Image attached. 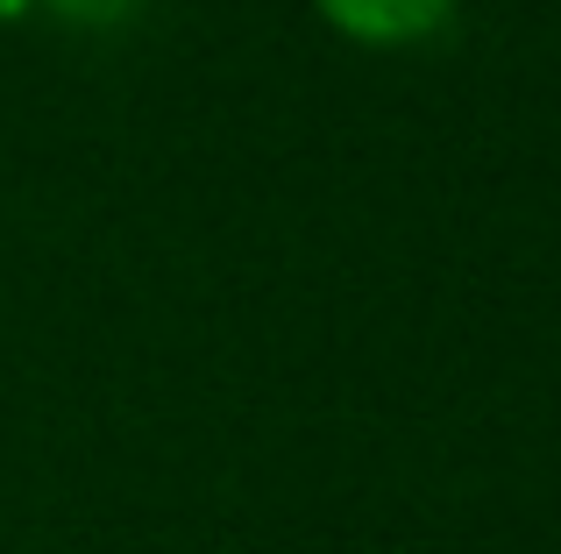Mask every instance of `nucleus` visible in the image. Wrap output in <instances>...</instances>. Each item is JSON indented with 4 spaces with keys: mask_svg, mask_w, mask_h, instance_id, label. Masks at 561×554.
I'll return each mask as SVG.
<instances>
[{
    "mask_svg": "<svg viewBox=\"0 0 561 554\" xmlns=\"http://www.w3.org/2000/svg\"><path fill=\"white\" fill-rule=\"evenodd\" d=\"M328 14V28H342L348 43H370V50H405L448 28L455 0H313Z\"/></svg>",
    "mask_w": 561,
    "mask_h": 554,
    "instance_id": "obj_1",
    "label": "nucleus"
},
{
    "mask_svg": "<svg viewBox=\"0 0 561 554\" xmlns=\"http://www.w3.org/2000/svg\"><path fill=\"white\" fill-rule=\"evenodd\" d=\"M36 8L65 14V22H79V28H114V22L136 14V0H36Z\"/></svg>",
    "mask_w": 561,
    "mask_h": 554,
    "instance_id": "obj_2",
    "label": "nucleus"
},
{
    "mask_svg": "<svg viewBox=\"0 0 561 554\" xmlns=\"http://www.w3.org/2000/svg\"><path fill=\"white\" fill-rule=\"evenodd\" d=\"M28 8H36V0H0V28H8V22H22Z\"/></svg>",
    "mask_w": 561,
    "mask_h": 554,
    "instance_id": "obj_3",
    "label": "nucleus"
}]
</instances>
